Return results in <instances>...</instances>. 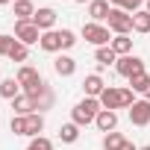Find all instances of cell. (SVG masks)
I'll use <instances>...</instances> for the list:
<instances>
[{"mask_svg": "<svg viewBox=\"0 0 150 150\" xmlns=\"http://www.w3.org/2000/svg\"><path fill=\"white\" fill-rule=\"evenodd\" d=\"M132 94H135L132 88H118V86H106V88H103V94H100L97 100H100V106H103V109L115 112V109H129V106L135 103V97H132Z\"/></svg>", "mask_w": 150, "mask_h": 150, "instance_id": "6da1fadb", "label": "cell"}, {"mask_svg": "<svg viewBox=\"0 0 150 150\" xmlns=\"http://www.w3.org/2000/svg\"><path fill=\"white\" fill-rule=\"evenodd\" d=\"M100 100L97 97H86V100H80L77 106L71 109V121L77 124V127H88V124H94L97 121V115H100Z\"/></svg>", "mask_w": 150, "mask_h": 150, "instance_id": "7a4b0ae2", "label": "cell"}, {"mask_svg": "<svg viewBox=\"0 0 150 150\" xmlns=\"http://www.w3.org/2000/svg\"><path fill=\"white\" fill-rule=\"evenodd\" d=\"M80 33H83V38H86L88 44H94V47H109V44H112V30L103 27V24L88 21V24H83Z\"/></svg>", "mask_w": 150, "mask_h": 150, "instance_id": "3957f363", "label": "cell"}, {"mask_svg": "<svg viewBox=\"0 0 150 150\" xmlns=\"http://www.w3.org/2000/svg\"><path fill=\"white\" fill-rule=\"evenodd\" d=\"M24 94H30L33 100H35V112H47L53 103H56V94H53V88L41 80L35 88H30V91H24Z\"/></svg>", "mask_w": 150, "mask_h": 150, "instance_id": "277c9868", "label": "cell"}, {"mask_svg": "<svg viewBox=\"0 0 150 150\" xmlns=\"http://www.w3.org/2000/svg\"><path fill=\"white\" fill-rule=\"evenodd\" d=\"M109 30H112L115 35H129V33H132V15L112 6V12H109Z\"/></svg>", "mask_w": 150, "mask_h": 150, "instance_id": "5b68a950", "label": "cell"}, {"mask_svg": "<svg viewBox=\"0 0 150 150\" xmlns=\"http://www.w3.org/2000/svg\"><path fill=\"white\" fill-rule=\"evenodd\" d=\"M115 71L121 74V77H135V74H144V59H138V56H118V62H115Z\"/></svg>", "mask_w": 150, "mask_h": 150, "instance_id": "8992f818", "label": "cell"}, {"mask_svg": "<svg viewBox=\"0 0 150 150\" xmlns=\"http://www.w3.org/2000/svg\"><path fill=\"white\" fill-rule=\"evenodd\" d=\"M15 38L21 41V44H38V38H41V30L33 24V21H15Z\"/></svg>", "mask_w": 150, "mask_h": 150, "instance_id": "52a82bcc", "label": "cell"}, {"mask_svg": "<svg viewBox=\"0 0 150 150\" xmlns=\"http://www.w3.org/2000/svg\"><path fill=\"white\" fill-rule=\"evenodd\" d=\"M129 124L132 127H147L150 124V100H135L132 106H129Z\"/></svg>", "mask_w": 150, "mask_h": 150, "instance_id": "ba28073f", "label": "cell"}, {"mask_svg": "<svg viewBox=\"0 0 150 150\" xmlns=\"http://www.w3.org/2000/svg\"><path fill=\"white\" fill-rule=\"evenodd\" d=\"M56 18H59V12H56V9H50V6H41V9H35V15H33V24H35L41 33H50V30L56 27Z\"/></svg>", "mask_w": 150, "mask_h": 150, "instance_id": "9c48e42d", "label": "cell"}, {"mask_svg": "<svg viewBox=\"0 0 150 150\" xmlns=\"http://www.w3.org/2000/svg\"><path fill=\"white\" fill-rule=\"evenodd\" d=\"M15 80L21 83V88H24V91H30V88H35V86L41 83V74H38L33 65H21V68H18V77H15Z\"/></svg>", "mask_w": 150, "mask_h": 150, "instance_id": "30bf717a", "label": "cell"}, {"mask_svg": "<svg viewBox=\"0 0 150 150\" xmlns=\"http://www.w3.org/2000/svg\"><path fill=\"white\" fill-rule=\"evenodd\" d=\"M38 47H41L44 53H59V50H62V30L41 33V38H38Z\"/></svg>", "mask_w": 150, "mask_h": 150, "instance_id": "8fae6325", "label": "cell"}, {"mask_svg": "<svg viewBox=\"0 0 150 150\" xmlns=\"http://www.w3.org/2000/svg\"><path fill=\"white\" fill-rule=\"evenodd\" d=\"M109 12H112V3H109V0H91V3H88V15H91L94 24L109 21Z\"/></svg>", "mask_w": 150, "mask_h": 150, "instance_id": "7c38bea8", "label": "cell"}, {"mask_svg": "<svg viewBox=\"0 0 150 150\" xmlns=\"http://www.w3.org/2000/svg\"><path fill=\"white\" fill-rule=\"evenodd\" d=\"M103 88H106V83H103L100 74H88V77L83 80V91H86V97H100Z\"/></svg>", "mask_w": 150, "mask_h": 150, "instance_id": "4fadbf2b", "label": "cell"}, {"mask_svg": "<svg viewBox=\"0 0 150 150\" xmlns=\"http://www.w3.org/2000/svg\"><path fill=\"white\" fill-rule=\"evenodd\" d=\"M53 71L59 74V77H74L77 74V59H71V56H56L53 59Z\"/></svg>", "mask_w": 150, "mask_h": 150, "instance_id": "5bb4252c", "label": "cell"}, {"mask_svg": "<svg viewBox=\"0 0 150 150\" xmlns=\"http://www.w3.org/2000/svg\"><path fill=\"white\" fill-rule=\"evenodd\" d=\"M97 129L100 132H115L118 129V112H109V109H100V115H97Z\"/></svg>", "mask_w": 150, "mask_h": 150, "instance_id": "9a60e30c", "label": "cell"}, {"mask_svg": "<svg viewBox=\"0 0 150 150\" xmlns=\"http://www.w3.org/2000/svg\"><path fill=\"white\" fill-rule=\"evenodd\" d=\"M12 112H15V115H33V112H35V100H33L30 94H18V97L12 100Z\"/></svg>", "mask_w": 150, "mask_h": 150, "instance_id": "2e32d148", "label": "cell"}, {"mask_svg": "<svg viewBox=\"0 0 150 150\" xmlns=\"http://www.w3.org/2000/svg\"><path fill=\"white\" fill-rule=\"evenodd\" d=\"M18 94H21V83L15 77H6L3 83H0V97H3V100H15Z\"/></svg>", "mask_w": 150, "mask_h": 150, "instance_id": "e0dca14e", "label": "cell"}, {"mask_svg": "<svg viewBox=\"0 0 150 150\" xmlns=\"http://www.w3.org/2000/svg\"><path fill=\"white\" fill-rule=\"evenodd\" d=\"M41 129H44V118H41V112L27 115V138H38Z\"/></svg>", "mask_w": 150, "mask_h": 150, "instance_id": "ac0fdd59", "label": "cell"}, {"mask_svg": "<svg viewBox=\"0 0 150 150\" xmlns=\"http://www.w3.org/2000/svg\"><path fill=\"white\" fill-rule=\"evenodd\" d=\"M33 15H35L33 0H15V18L18 21H33Z\"/></svg>", "mask_w": 150, "mask_h": 150, "instance_id": "d6986e66", "label": "cell"}, {"mask_svg": "<svg viewBox=\"0 0 150 150\" xmlns=\"http://www.w3.org/2000/svg\"><path fill=\"white\" fill-rule=\"evenodd\" d=\"M109 47H112L118 56H129V53H132V38H129V35H115Z\"/></svg>", "mask_w": 150, "mask_h": 150, "instance_id": "ffe728a7", "label": "cell"}, {"mask_svg": "<svg viewBox=\"0 0 150 150\" xmlns=\"http://www.w3.org/2000/svg\"><path fill=\"white\" fill-rule=\"evenodd\" d=\"M94 59H97L100 68H106V65H115V62H118V53H115L112 47H97V50H94Z\"/></svg>", "mask_w": 150, "mask_h": 150, "instance_id": "44dd1931", "label": "cell"}, {"mask_svg": "<svg viewBox=\"0 0 150 150\" xmlns=\"http://www.w3.org/2000/svg\"><path fill=\"white\" fill-rule=\"evenodd\" d=\"M132 30L135 33H150V12L147 9H138L132 15Z\"/></svg>", "mask_w": 150, "mask_h": 150, "instance_id": "7402d4cb", "label": "cell"}, {"mask_svg": "<svg viewBox=\"0 0 150 150\" xmlns=\"http://www.w3.org/2000/svg\"><path fill=\"white\" fill-rule=\"evenodd\" d=\"M59 138H62L65 144H74V141L80 138V127L74 124V121H71V124H62V127H59Z\"/></svg>", "mask_w": 150, "mask_h": 150, "instance_id": "603a6c76", "label": "cell"}, {"mask_svg": "<svg viewBox=\"0 0 150 150\" xmlns=\"http://www.w3.org/2000/svg\"><path fill=\"white\" fill-rule=\"evenodd\" d=\"M147 86H150V77H147V71H144V74H135V77H129V88H132V91L144 94V91H147Z\"/></svg>", "mask_w": 150, "mask_h": 150, "instance_id": "cb8c5ba5", "label": "cell"}, {"mask_svg": "<svg viewBox=\"0 0 150 150\" xmlns=\"http://www.w3.org/2000/svg\"><path fill=\"white\" fill-rule=\"evenodd\" d=\"M124 141H127V138H124L121 132H106V135H103V150H121Z\"/></svg>", "mask_w": 150, "mask_h": 150, "instance_id": "d4e9b609", "label": "cell"}, {"mask_svg": "<svg viewBox=\"0 0 150 150\" xmlns=\"http://www.w3.org/2000/svg\"><path fill=\"white\" fill-rule=\"evenodd\" d=\"M27 56H30V47L21 44V41H15L12 50H9V59H12V62H27Z\"/></svg>", "mask_w": 150, "mask_h": 150, "instance_id": "484cf974", "label": "cell"}, {"mask_svg": "<svg viewBox=\"0 0 150 150\" xmlns=\"http://www.w3.org/2000/svg\"><path fill=\"white\" fill-rule=\"evenodd\" d=\"M9 129H12L15 135H27V115H12Z\"/></svg>", "mask_w": 150, "mask_h": 150, "instance_id": "4316f807", "label": "cell"}, {"mask_svg": "<svg viewBox=\"0 0 150 150\" xmlns=\"http://www.w3.org/2000/svg\"><path fill=\"white\" fill-rule=\"evenodd\" d=\"M27 150H53V141L50 138H44V135H38V138H33L30 141V147Z\"/></svg>", "mask_w": 150, "mask_h": 150, "instance_id": "83f0119b", "label": "cell"}, {"mask_svg": "<svg viewBox=\"0 0 150 150\" xmlns=\"http://www.w3.org/2000/svg\"><path fill=\"white\" fill-rule=\"evenodd\" d=\"M18 38L15 35H6V33H0V56H9V50H12V44H15Z\"/></svg>", "mask_w": 150, "mask_h": 150, "instance_id": "f1b7e54d", "label": "cell"}, {"mask_svg": "<svg viewBox=\"0 0 150 150\" xmlns=\"http://www.w3.org/2000/svg\"><path fill=\"white\" fill-rule=\"evenodd\" d=\"M74 44H77V35H74L71 30H62V50H71Z\"/></svg>", "mask_w": 150, "mask_h": 150, "instance_id": "f546056e", "label": "cell"}, {"mask_svg": "<svg viewBox=\"0 0 150 150\" xmlns=\"http://www.w3.org/2000/svg\"><path fill=\"white\" fill-rule=\"evenodd\" d=\"M121 150H138V147H135L132 141H124V144H121Z\"/></svg>", "mask_w": 150, "mask_h": 150, "instance_id": "4dcf8cb0", "label": "cell"}, {"mask_svg": "<svg viewBox=\"0 0 150 150\" xmlns=\"http://www.w3.org/2000/svg\"><path fill=\"white\" fill-rule=\"evenodd\" d=\"M144 100H150V86H147V91H144Z\"/></svg>", "mask_w": 150, "mask_h": 150, "instance_id": "1f68e13d", "label": "cell"}, {"mask_svg": "<svg viewBox=\"0 0 150 150\" xmlns=\"http://www.w3.org/2000/svg\"><path fill=\"white\" fill-rule=\"evenodd\" d=\"M74 3H91V0H74Z\"/></svg>", "mask_w": 150, "mask_h": 150, "instance_id": "d6a6232c", "label": "cell"}, {"mask_svg": "<svg viewBox=\"0 0 150 150\" xmlns=\"http://www.w3.org/2000/svg\"><path fill=\"white\" fill-rule=\"evenodd\" d=\"M138 150H150V144H144V147H138Z\"/></svg>", "mask_w": 150, "mask_h": 150, "instance_id": "836d02e7", "label": "cell"}, {"mask_svg": "<svg viewBox=\"0 0 150 150\" xmlns=\"http://www.w3.org/2000/svg\"><path fill=\"white\" fill-rule=\"evenodd\" d=\"M6 3H9V0H0V6H6Z\"/></svg>", "mask_w": 150, "mask_h": 150, "instance_id": "e575fe53", "label": "cell"}, {"mask_svg": "<svg viewBox=\"0 0 150 150\" xmlns=\"http://www.w3.org/2000/svg\"><path fill=\"white\" fill-rule=\"evenodd\" d=\"M147 12H150V0H147Z\"/></svg>", "mask_w": 150, "mask_h": 150, "instance_id": "d590c367", "label": "cell"}, {"mask_svg": "<svg viewBox=\"0 0 150 150\" xmlns=\"http://www.w3.org/2000/svg\"><path fill=\"white\" fill-rule=\"evenodd\" d=\"M141 3H147V0H141Z\"/></svg>", "mask_w": 150, "mask_h": 150, "instance_id": "8d00e7d4", "label": "cell"}]
</instances>
